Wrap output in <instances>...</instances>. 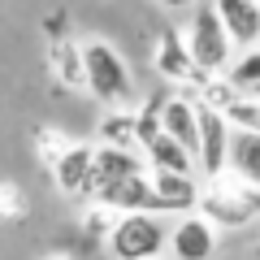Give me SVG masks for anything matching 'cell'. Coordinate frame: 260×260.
I'll list each match as a JSON object with an SVG mask.
<instances>
[{
  "label": "cell",
  "instance_id": "1",
  "mask_svg": "<svg viewBox=\"0 0 260 260\" xmlns=\"http://www.w3.org/2000/svg\"><path fill=\"white\" fill-rule=\"evenodd\" d=\"M83 56H87V91L95 100L113 104V109H126L135 100V78H130L121 52L113 44H104V39H91L83 48Z\"/></svg>",
  "mask_w": 260,
  "mask_h": 260
},
{
  "label": "cell",
  "instance_id": "2",
  "mask_svg": "<svg viewBox=\"0 0 260 260\" xmlns=\"http://www.w3.org/2000/svg\"><path fill=\"white\" fill-rule=\"evenodd\" d=\"M200 213H204L213 225L239 230V225H247L251 217H260V186L247 182V178L230 182V178L221 174V178H213V186H208L204 195H200Z\"/></svg>",
  "mask_w": 260,
  "mask_h": 260
},
{
  "label": "cell",
  "instance_id": "3",
  "mask_svg": "<svg viewBox=\"0 0 260 260\" xmlns=\"http://www.w3.org/2000/svg\"><path fill=\"white\" fill-rule=\"evenodd\" d=\"M169 234L174 230L160 225V213H121L117 230L109 234V251L113 260H160Z\"/></svg>",
  "mask_w": 260,
  "mask_h": 260
},
{
  "label": "cell",
  "instance_id": "4",
  "mask_svg": "<svg viewBox=\"0 0 260 260\" xmlns=\"http://www.w3.org/2000/svg\"><path fill=\"white\" fill-rule=\"evenodd\" d=\"M186 44H191V56H195V65H200L204 74H225L234 39H230V30H225L221 13H217V5H200V9L191 13Z\"/></svg>",
  "mask_w": 260,
  "mask_h": 260
},
{
  "label": "cell",
  "instance_id": "5",
  "mask_svg": "<svg viewBox=\"0 0 260 260\" xmlns=\"http://www.w3.org/2000/svg\"><path fill=\"white\" fill-rule=\"evenodd\" d=\"M195 109H200V169H204L208 178H221L225 165H230V139H234V126L230 117H225L221 109H213V104L195 100Z\"/></svg>",
  "mask_w": 260,
  "mask_h": 260
},
{
  "label": "cell",
  "instance_id": "6",
  "mask_svg": "<svg viewBox=\"0 0 260 260\" xmlns=\"http://www.w3.org/2000/svg\"><path fill=\"white\" fill-rule=\"evenodd\" d=\"M152 61H156V70L169 78V83H195V87H200V78H204V70L195 65L191 44H186V35L178 26H165L156 35V52H152Z\"/></svg>",
  "mask_w": 260,
  "mask_h": 260
},
{
  "label": "cell",
  "instance_id": "7",
  "mask_svg": "<svg viewBox=\"0 0 260 260\" xmlns=\"http://www.w3.org/2000/svg\"><path fill=\"white\" fill-rule=\"evenodd\" d=\"M169 251L174 260H208L217 251V225L204 213H182V221L169 234Z\"/></svg>",
  "mask_w": 260,
  "mask_h": 260
},
{
  "label": "cell",
  "instance_id": "8",
  "mask_svg": "<svg viewBox=\"0 0 260 260\" xmlns=\"http://www.w3.org/2000/svg\"><path fill=\"white\" fill-rule=\"evenodd\" d=\"M52 178L65 195H95V148L74 143L61 160L52 165Z\"/></svg>",
  "mask_w": 260,
  "mask_h": 260
},
{
  "label": "cell",
  "instance_id": "9",
  "mask_svg": "<svg viewBox=\"0 0 260 260\" xmlns=\"http://www.w3.org/2000/svg\"><path fill=\"white\" fill-rule=\"evenodd\" d=\"M152 186H156V213H195L204 195L191 174L178 169H152Z\"/></svg>",
  "mask_w": 260,
  "mask_h": 260
},
{
  "label": "cell",
  "instance_id": "10",
  "mask_svg": "<svg viewBox=\"0 0 260 260\" xmlns=\"http://www.w3.org/2000/svg\"><path fill=\"white\" fill-rule=\"evenodd\" d=\"M95 200H104V204L121 208V213H156V186H152V174H148V169L126 174L121 182L104 186Z\"/></svg>",
  "mask_w": 260,
  "mask_h": 260
},
{
  "label": "cell",
  "instance_id": "11",
  "mask_svg": "<svg viewBox=\"0 0 260 260\" xmlns=\"http://www.w3.org/2000/svg\"><path fill=\"white\" fill-rule=\"evenodd\" d=\"M221 13L225 30L239 48H256L260 44V0H213Z\"/></svg>",
  "mask_w": 260,
  "mask_h": 260
},
{
  "label": "cell",
  "instance_id": "12",
  "mask_svg": "<svg viewBox=\"0 0 260 260\" xmlns=\"http://www.w3.org/2000/svg\"><path fill=\"white\" fill-rule=\"evenodd\" d=\"M139 169H148V160H143L139 152H130V148H113V143L95 148V195H100L104 186L121 182L126 174H139ZM95 195H91V200H95Z\"/></svg>",
  "mask_w": 260,
  "mask_h": 260
},
{
  "label": "cell",
  "instance_id": "13",
  "mask_svg": "<svg viewBox=\"0 0 260 260\" xmlns=\"http://www.w3.org/2000/svg\"><path fill=\"white\" fill-rule=\"evenodd\" d=\"M165 130L200 156V109L186 95H165Z\"/></svg>",
  "mask_w": 260,
  "mask_h": 260
},
{
  "label": "cell",
  "instance_id": "14",
  "mask_svg": "<svg viewBox=\"0 0 260 260\" xmlns=\"http://www.w3.org/2000/svg\"><path fill=\"white\" fill-rule=\"evenodd\" d=\"M230 174H239V178H247V182L260 186V135H256V130H239V126H234Z\"/></svg>",
  "mask_w": 260,
  "mask_h": 260
},
{
  "label": "cell",
  "instance_id": "15",
  "mask_svg": "<svg viewBox=\"0 0 260 260\" xmlns=\"http://www.w3.org/2000/svg\"><path fill=\"white\" fill-rule=\"evenodd\" d=\"M143 156H148L152 169H178V174H191V156H195V152L182 148V143H178L169 130H160L156 139L143 148Z\"/></svg>",
  "mask_w": 260,
  "mask_h": 260
},
{
  "label": "cell",
  "instance_id": "16",
  "mask_svg": "<svg viewBox=\"0 0 260 260\" xmlns=\"http://www.w3.org/2000/svg\"><path fill=\"white\" fill-rule=\"evenodd\" d=\"M100 139L113 143V148H130V152H139V113H130V109H113L104 113L100 121Z\"/></svg>",
  "mask_w": 260,
  "mask_h": 260
},
{
  "label": "cell",
  "instance_id": "17",
  "mask_svg": "<svg viewBox=\"0 0 260 260\" xmlns=\"http://www.w3.org/2000/svg\"><path fill=\"white\" fill-rule=\"evenodd\" d=\"M52 74L61 78L65 87H87V56L78 44L70 39H56L52 44Z\"/></svg>",
  "mask_w": 260,
  "mask_h": 260
},
{
  "label": "cell",
  "instance_id": "18",
  "mask_svg": "<svg viewBox=\"0 0 260 260\" xmlns=\"http://www.w3.org/2000/svg\"><path fill=\"white\" fill-rule=\"evenodd\" d=\"M239 95H243V91L230 83V74H225V78H221V74H204V78H200V91H195V100H204V104H213V109L225 113L234 100H239Z\"/></svg>",
  "mask_w": 260,
  "mask_h": 260
},
{
  "label": "cell",
  "instance_id": "19",
  "mask_svg": "<svg viewBox=\"0 0 260 260\" xmlns=\"http://www.w3.org/2000/svg\"><path fill=\"white\" fill-rule=\"evenodd\" d=\"M230 83L243 95H260V48H247L239 61L230 65Z\"/></svg>",
  "mask_w": 260,
  "mask_h": 260
},
{
  "label": "cell",
  "instance_id": "20",
  "mask_svg": "<svg viewBox=\"0 0 260 260\" xmlns=\"http://www.w3.org/2000/svg\"><path fill=\"white\" fill-rule=\"evenodd\" d=\"M117 221H121V208H113V204H104V200H95V204L87 208V217H83V230L91 234V239H104V243H109V234L117 230Z\"/></svg>",
  "mask_w": 260,
  "mask_h": 260
},
{
  "label": "cell",
  "instance_id": "21",
  "mask_svg": "<svg viewBox=\"0 0 260 260\" xmlns=\"http://www.w3.org/2000/svg\"><path fill=\"white\" fill-rule=\"evenodd\" d=\"M225 117H230V126L256 130V135H260V95H239V100L225 109Z\"/></svg>",
  "mask_w": 260,
  "mask_h": 260
},
{
  "label": "cell",
  "instance_id": "22",
  "mask_svg": "<svg viewBox=\"0 0 260 260\" xmlns=\"http://www.w3.org/2000/svg\"><path fill=\"white\" fill-rule=\"evenodd\" d=\"M35 143H39V156H44V165H48V169H52L56 160L65 156V152L74 148V143L65 139V135H56V130H39V135H35Z\"/></svg>",
  "mask_w": 260,
  "mask_h": 260
},
{
  "label": "cell",
  "instance_id": "23",
  "mask_svg": "<svg viewBox=\"0 0 260 260\" xmlns=\"http://www.w3.org/2000/svg\"><path fill=\"white\" fill-rule=\"evenodd\" d=\"M165 9H186V5H195V0H160Z\"/></svg>",
  "mask_w": 260,
  "mask_h": 260
}]
</instances>
